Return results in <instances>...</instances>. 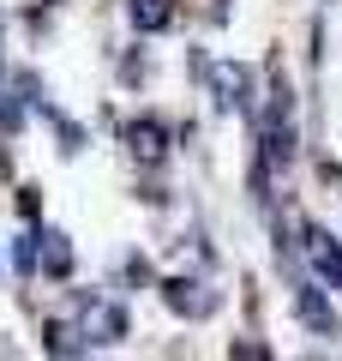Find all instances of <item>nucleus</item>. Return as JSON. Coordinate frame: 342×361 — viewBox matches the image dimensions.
Listing matches in <instances>:
<instances>
[{"instance_id": "1", "label": "nucleus", "mask_w": 342, "mask_h": 361, "mask_svg": "<svg viewBox=\"0 0 342 361\" xmlns=\"http://www.w3.org/2000/svg\"><path fill=\"white\" fill-rule=\"evenodd\" d=\"M294 157H300V145H294V115H265L258 121V163H265L270 175H289Z\"/></svg>"}, {"instance_id": "2", "label": "nucleus", "mask_w": 342, "mask_h": 361, "mask_svg": "<svg viewBox=\"0 0 342 361\" xmlns=\"http://www.w3.org/2000/svg\"><path fill=\"white\" fill-rule=\"evenodd\" d=\"M163 301L180 319H210V313L222 307V295H216L204 277H163Z\"/></svg>"}, {"instance_id": "3", "label": "nucleus", "mask_w": 342, "mask_h": 361, "mask_svg": "<svg viewBox=\"0 0 342 361\" xmlns=\"http://www.w3.org/2000/svg\"><path fill=\"white\" fill-rule=\"evenodd\" d=\"M210 97L216 109H241L258 127V97H253V66H210Z\"/></svg>"}, {"instance_id": "4", "label": "nucleus", "mask_w": 342, "mask_h": 361, "mask_svg": "<svg viewBox=\"0 0 342 361\" xmlns=\"http://www.w3.org/2000/svg\"><path fill=\"white\" fill-rule=\"evenodd\" d=\"M294 319L306 325L312 337H342V319H336V301L324 295L318 283H294Z\"/></svg>"}, {"instance_id": "5", "label": "nucleus", "mask_w": 342, "mask_h": 361, "mask_svg": "<svg viewBox=\"0 0 342 361\" xmlns=\"http://www.w3.org/2000/svg\"><path fill=\"white\" fill-rule=\"evenodd\" d=\"M120 139H127V151L139 157L144 169H156V163L168 157V127H163V121H151V115H144V121H127Z\"/></svg>"}, {"instance_id": "6", "label": "nucleus", "mask_w": 342, "mask_h": 361, "mask_svg": "<svg viewBox=\"0 0 342 361\" xmlns=\"http://www.w3.org/2000/svg\"><path fill=\"white\" fill-rule=\"evenodd\" d=\"M37 271L54 277V283L72 277V241H66L61 229H37Z\"/></svg>"}, {"instance_id": "7", "label": "nucleus", "mask_w": 342, "mask_h": 361, "mask_svg": "<svg viewBox=\"0 0 342 361\" xmlns=\"http://www.w3.org/2000/svg\"><path fill=\"white\" fill-rule=\"evenodd\" d=\"M306 259H312V271L324 277L330 289H342V241H330V235L318 229V223L306 229Z\"/></svg>"}, {"instance_id": "8", "label": "nucleus", "mask_w": 342, "mask_h": 361, "mask_svg": "<svg viewBox=\"0 0 342 361\" xmlns=\"http://www.w3.org/2000/svg\"><path fill=\"white\" fill-rule=\"evenodd\" d=\"M78 313H84V331L90 337H96V343H120V337H127V313H120V307H102V301L96 295H78Z\"/></svg>"}, {"instance_id": "9", "label": "nucleus", "mask_w": 342, "mask_h": 361, "mask_svg": "<svg viewBox=\"0 0 342 361\" xmlns=\"http://www.w3.org/2000/svg\"><path fill=\"white\" fill-rule=\"evenodd\" d=\"M90 343H96V337H90L84 325H66V319L42 325V349H49V355H90Z\"/></svg>"}, {"instance_id": "10", "label": "nucleus", "mask_w": 342, "mask_h": 361, "mask_svg": "<svg viewBox=\"0 0 342 361\" xmlns=\"http://www.w3.org/2000/svg\"><path fill=\"white\" fill-rule=\"evenodd\" d=\"M127 18H132V30L156 37V30L175 25V6H168V0H127Z\"/></svg>"}, {"instance_id": "11", "label": "nucleus", "mask_w": 342, "mask_h": 361, "mask_svg": "<svg viewBox=\"0 0 342 361\" xmlns=\"http://www.w3.org/2000/svg\"><path fill=\"white\" fill-rule=\"evenodd\" d=\"M13 265H18V277H37V229L13 241Z\"/></svg>"}, {"instance_id": "12", "label": "nucleus", "mask_w": 342, "mask_h": 361, "mask_svg": "<svg viewBox=\"0 0 342 361\" xmlns=\"http://www.w3.org/2000/svg\"><path fill=\"white\" fill-rule=\"evenodd\" d=\"M54 133H61V151H66V157H72L78 145H84V133H78L72 121H61V115H54Z\"/></svg>"}, {"instance_id": "13", "label": "nucleus", "mask_w": 342, "mask_h": 361, "mask_svg": "<svg viewBox=\"0 0 342 361\" xmlns=\"http://www.w3.org/2000/svg\"><path fill=\"white\" fill-rule=\"evenodd\" d=\"M127 283H151V259H144V253L127 259Z\"/></svg>"}, {"instance_id": "14", "label": "nucleus", "mask_w": 342, "mask_h": 361, "mask_svg": "<svg viewBox=\"0 0 342 361\" xmlns=\"http://www.w3.org/2000/svg\"><path fill=\"white\" fill-rule=\"evenodd\" d=\"M18 211H25V217L37 223V211H42V199H37V187H18Z\"/></svg>"}, {"instance_id": "15", "label": "nucleus", "mask_w": 342, "mask_h": 361, "mask_svg": "<svg viewBox=\"0 0 342 361\" xmlns=\"http://www.w3.org/2000/svg\"><path fill=\"white\" fill-rule=\"evenodd\" d=\"M228 355H246V361H265L270 349H265V343H246V337H241V343H228Z\"/></svg>"}]
</instances>
